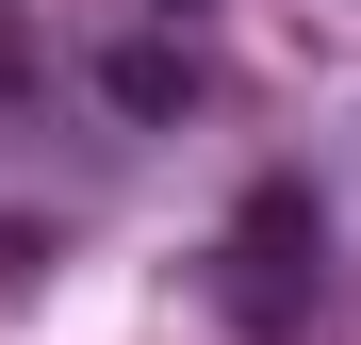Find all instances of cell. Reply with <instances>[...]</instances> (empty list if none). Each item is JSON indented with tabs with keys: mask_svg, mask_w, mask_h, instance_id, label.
Listing matches in <instances>:
<instances>
[{
	"mask_svg": "<svg viewBox=\"0 0 361 345\" xmlns=\"http://www.w3.org/2000/svg\"><path fill=\"white\" fill-rule=\"evenodd\" d=\"M148 17H197V0H148Z\"/></svg>",
	"mask_w": 361,
	"mask_h": 345,
	"instance_id": "3957f363",
	"label": "cell"
},
{
	"mask_svg": "<svg viewBox=\"0 0 361 345\" xmlns=\"http://www.w3.org/2000/svg\"><path fill=\"white\" fill-rule=\"evenodd\" d=\"M312 279H329V214L312 181H247V214H230V247H214V296L247 345H295L312 329Z\"/></svg>",
	"mask_w": 361,
	"mask_h": 345,
	"instance_id": "6da1fadb",
	"label": "cell"
},
{
	"mask_svg": "<svg viewBox=\"0 0 361 345\" xmlns=\"http://www.w3.org/2000/svg\"><path fill=\"white\" fill-rule=\"evenodd\" d=\"M99 99H115V115H180V99H197V49H180V33L99 49Z\"/></svg>",
	"mask_w": 361,
	"mask_h": 345,
	"instance_id": "7a4b0ae2",
	"label": "cell"
}]
</instances>
